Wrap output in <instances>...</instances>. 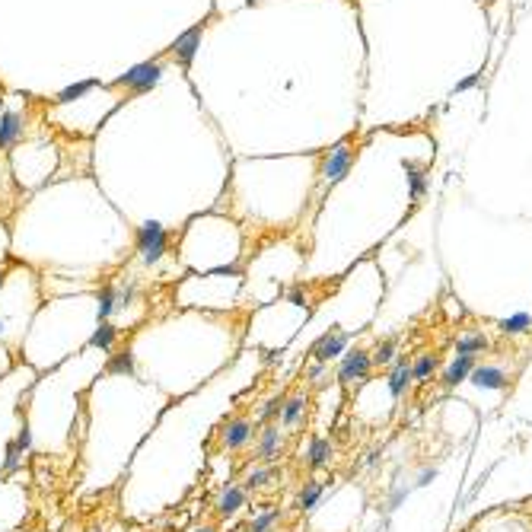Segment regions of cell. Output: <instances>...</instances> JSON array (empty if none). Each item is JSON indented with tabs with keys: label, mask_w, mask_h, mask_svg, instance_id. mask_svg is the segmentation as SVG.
Here are the masks:
<instances>
[{
	"label": "cell",
	"mask_w": 532,
	"mask_h": 532,
	"mask_svg": "<svg viewBox=\"0 0 532 532\" xmlns=\"http://www.w3.org/2000/svg\"><path fill=\"white\" fill-rule=\"evenodd\" d=\"M373 354L367 347H351L345 357L338 360V370H335V382L341 386L345 392H357L363 389L373 376Z\"/></svg>",
	"instance_id": "1"
},
{
	"label": "cell",
	"mask_w": 532,
	"mask_h": 532,
	"mask_svg": "<svg viewBox=\"0 0 532 532\" xmlns=\"http://www.w3.org/2000/svg\"><path fill=\"white\" fill-rule=\"evenodd\" d=\"M465 386H469V389H475L478 396L501 398V396H507L510 386H513V373H510L503 363H497V360H485V357H481L478 363H475L472 376L465 380ZM465 386H462V389H465Z\"/></svg>",
	"instance_id": "2"
},
{
	"label": "cell",
	"mask_w": 532,
	"mask_h": 532,
	"mask_svg": "<svg viewBox=\"0 0 532 532\" xmlns=\"http://www.w3.org/2000/svg\"><path fill=\"white\" fill-rule=\"evenodd\" d=\"M255 437H258V424L249 414H230L217 428V446L220 453H242L249 446H255Z\"/></svg>",
	"instance_id": "3"
},
{
	"label": "cell",
	"mask_w": 532,
	"mask_h": 532,
	"mask_svg": "<svg viewBox=\"0 0 532 532\" xmlns=\"http://www.w3.org/2000/svg\"><path fill=\"white\" fill-rule=\"evenodd\" d=\"M351 341H354L351 329H325L322 335L313 341V347H309V360L329 363L331 367V363H338V360L351 351Z\"/></svg>",
	"instance_id": "4"
},
{
	"label": "cell",
	"mask_w": 532,
	"mask_h": 532,
	"mask_svg": "<svg viewBox=\"0 0 532 532\" xmlns=\"http://www.w3.org/2000/svg\"><path fill=\"white\" fill-rule=\"evenodd\" d=\"M287 450V430L281 428L278 421L271 424H262L258 437H255V462L262 465H274Z\"/></svg>",
	"instance_id": "5"
},
{
	"label": "cell",
	"mask_w": 532,
	"mask_h": 532,
	"mask_svg": "<svg viewBox=\"0 0 532 532\" xmlns=\"http://www.w3.org/2000/svg\"><path fill=\"white\" fill-rule=\"evenodd\" d=\"M166 246H169V233H166L163 224L147 220V224L137 230V255H141L143 265H157L166 255Z\"/></svg>",
	"instance_id": "6"
},
{
	"label": "cell",
	"mask_w": 532,
	"mask_h": 532,
	"mask_svg": "<svg viewBox=\"0 0 532 532\" xmlns=\"http://www.w3.org/2000/svg\"><path fill=\"white\" fill-rule=\"evenodd\" d=\"M309 408H313V398H309V392H306V389H297L293 396H287V398H284L278 424L287 430V434H297V430H300L303 424H306Z\"/></svg>",
	"instance_id": "7"
},
{
	"label": "cell",
	"mask_w": 532,
	"mask_h": 532,
	"mask_svg": "<svg viewBox=\"0 0 532 532\" xmlns=\"http://www.w3.org/2000/svg\"><path fill=\"white\" fill-rule=\"evenodd\" d=\"M475 363H478V357H465V354H453L446 363H443V370H440V386L446 392H459L465 386V380L472 376V370H475Z\"/></svg>",
	"instance_id": "8"
},
{
	"label": "cell",
	"mask_w": 532,
	"mask_h": 532,
	"mask_svg": "<svg viewBox=\"0 0 532 532\" xmlns=\"http://www.w3.org/2000/svg\"><path fill=\"white\" fill-rule=\"evenodd\" d=\"M351 163H354V143L351 141L335 143L329 150V157H325V163H322V182L325 185L341 182L347 175V169H351Z\"/></svg>",
	"instance_id": "9"
},
{
	"label": "cell",
	"mask_w": 532,
	"mask_h": 532,
	"mask_svg": "<svg viewBox=\"0 0 532 532\" xmlns=\"http://www.w3.org/2000/svg\"><path fill=\"white\" fill-rule=\"evenodd\" d=\"M159 77H163V68H159L157 61H143V64H134L127 74H121L115 83L127 86V90H134V93H147L159 83Z\"/></svg>",
	"instance_id": "10"
},
{
	"label": "cell",
	"mask_w": 532,
	"mask_h": 532,
	"mask_svg": "<svg viewBox=\"0 0 532 532\" xmlns=\"http://www.w3.org/2000/svg\"><path fill=\"white\" fill-rule=\"evenodd\" d=\"M386 389H389V396L396 398V402H402V398L408 396V392L414 389V376H412V360L402 354V357L392 363L389 370H386Z\"/></svg>",
	"instance_id": "11"
},
{
	"label": "cell",
	"mask_w": 532,
	"mask_h": 532,
	"mask_svg": "<svg viewBox=\"0 0 532 532\" xmlns=\"http://www.w3.org/2000/svg\"><path fill=\"white\" fill-rule=\"evenodd\" d=\"M303 462H306V469H313V472H322V469H329V465L335 462V443H331L325 434H313V437L306 440Z\"/></svg>",
	"instance_id": "12"
},
{
	"label": "cell",
	"mask_w": 532,
	"mask_h": 532,
	"mask_svg": "<svg viewBox=\"0 0 532 532\" xmlns=\"http://www.w3.org/2000/svg\"><path fill=\"white\" fill-rule=\"evenodd\" d=\"M246 497H249L246 487H242V485H233V481H226V485L220 487L217 501H214V513H217L220 519H233L242 507H246Z\"/></svg>",
	"instance_id": "13"
},
{
	"label": "cell",
	"mask_w": 532,
	"mask_h": 532,
	"mask_svg": "<svg viewBox=\"0 0 532 532\" xmlns=\"http://www.w3.org/2000/svg\"><path fill=\"white\" fill-rule=\"evenodd\" d=\"M491 351V338L481 329H465L453 338V354H465V357H485Z\"/></svg>",
	"instance_id": "14"
},
{
	"label": "cell",
	"mask_w": 532,
	"mask_h": 532,
	"mask_svg": "<svg viewBox=\"0 0 532 532\" xmlns=\"http://www.w3.org/2000/svg\"><path fill=\"white\" fill-rule=\"evenodd\" d=\"M412 376H414V386H430V382L440 376V354L418 351L412 357Z\"/></svg>",
	"instance_id": "15"
},
{
	"label": "cell",
	"mask_w": 532,
	"mask_h": 532,
	"mask_svg": "<svg viewBox=\"0 0 532 532\" xmlns=\"http://www.w3.org/2000/svg\"><path fill=\"white\" fill-rule=\"evenodd\" d=\"M325 481L322 478H306L300 487H297V497H293V507L300 510V513H313L319 503H322V497H325Z\"/></svg>",
	"instance_id": "16"
},
{
	"label": "cell",
	"mask_w": 532,
	"mask_h": 532,
	"mask_svg": "<svg viewBox=\"0 0 532 532\" xmlns=\"http://www.w3.org/2000/svg\"><path fill=\"white\" fill-rule=\"evenodd\" d=\"M29 450H32V437L29 430H19V434L13 437V440L7 443V459H3V469L7 472H16V469H23L26 459H29Z\"/></svg>",
	"instance_id": "17"
},
{
	"label": "cell",
	"mask_w": 532,
	"mask_h": 532,
	"mask_svg": "<svg viewBox=\"0 0 532 532\" xmlns=\"http://www.w3.org/2000/svg\"><path fill=\"white\" fill-rule=\"evenodd\" d=\"M278 469L274 465H262V462H255L246 469V475H242V487L246 491H265V487H271L274 481H278Z\"/></svg>",
	"instance_id": "18"
},
{
	"label": "cell",
	"mask_w": 532,
	"mask_h": 532,
	"mask_svg": "<svg viewBox=\"0 0 532 532\" xmlns=\"http://www.w3.org/2000/svg\"><path fill=\"white\" fill-rule=\"evenodd\" d=\"M370 354H373V367L389 370L392 363L402 357V341H398V335H386V338H380V341H376V347Z\"/></svg>",
	"instance_id": "19"
},
{
	"label": "cell",
	"mask_w": 532,
	"mask_h": 532,
	"mask_svg": "<svg viewBox=\"0 0 532 532\" xmlns=\"http://www.w3.org/2000/svg\"><path fill=\"white\" fill-rule=\"evenodd\" d=\"M497 335H503V338H526V335H532V313H529V309H519V313L501 319V322H497Z\"/></svg>",
	"instance_id": "20"
},
{
	"label": "cell",
	"mask_w": 532,
	"mask_h": 532,
	"mask_svg": "<svg viewBox=\"0 0 532 532\" xmlns=\"http://www.w3.org/2000/svg\"><path fill=\"white\" fill-rule=\"evenodd\" d=\"M198 48H201V26L182 32V36L175 38L173 52H175V58H179L182 64H191V61H195V54H198Z\"/></svg>",
	"instance_id": "21"
},
{
	"label": "cell",
	"mask_w": 532,
	"mask_h": 532,
	"mask_svg": "<svg viewBox=\"0 0 532 532\" xmlns=\"http://www.w3.org/2000/svg\"><path fill=\"white\" fill-rule=\"evenodd\" d=\"M19 134H23V121H19V115L3 112V121H0V150L13 147V143L19 141Z\"/></svg>",
	"instance_id": "22"
},
{
	"label": "cell",
	"mask_w": 532,
	"mask_h": 532,
	"mask_svg": "<svg viewBox=\"0 0 532 532\" xmlns=\"http://www.w3.org/2000/svg\"><path fill=\"white\" fill-rule=\"evenodd\" d=\"M105 373H109V376H134L137 373L134 354H131V351L112 354V357H109V363H105Z\"/></svg>",
	"instance_id": "23"
},
{
	"label": "cell",
	"mask_w": 532,
	"mask_h": 532,
	"mask_svg": "<svg viewBox=\"0 0 532 532\" xmlns=\"http://www.w3.org/2000/svg\"><path fill=\"white\" fill-rule=\"evenodd\" d=\"M115 341H118V329H115L112 322H99V329L93 331V338H90V345L96 347L99 354H109L115 347Z\"/></svg>",
	"instance_id": "24"
},
{
	"label": "cell",
	"mask_w": 532,
	"mask_h": 532,
	"mask_svg": "<svg viewBox=\"0 0 532 532\" xmlns=\"http://www.w3.org/2000/svg\"><path fill=\"white\" fill-rule=\"evenodd\" d=\"M405 173H408V198L418 204L421 198L428 195V173H424V169H418V166H412V163L405 166Z\"/></svg>",
	"instance_id": "25"
},
{
	"label": "cell",
	"mask_w": 532,
	"mask_h": 532,
	"mask_svg": "<svg viewBox=\"0 0 532 532\" xmlns=\"http://www.w3.org/2000/svg\"><path fill=\"white\" fill-rule=\"evenodd\" d=\"M281 523V510L278 507H268L262 513H255L249 519V532H274V526Z\"/></svg>",
	"instance_id": "26"
},
{
	"label": "cell",
	"mask_w": 532,
	"mask_h": 532,
	"mask_svg": "<svg viewBox=\"0 0 532 532\" xmlns=\"http://www.w3.org/2000/svg\"><path fill=\"white\" fill-rule=\"evenodd\" d=\"M281 405H284V398H265L262 405L255 408V424H271V421L281 418Z\"/></svg>",
	"instance_id": "27"
},
{
	"label": "cell",
	"mask_w": 532,
	"mask_h": 532,
	"mask_svg": "<svg viewBox=\"0 0 532 532\" xmlns=\"http://www.w3.org/2000/svg\"><path fill=\"white\" fill-rule=\"evenodd\" d=\"M329 370H331L329 363H315V360H309V367L303 370V380H306V386H313V389H322Z\"/></svg>",
	"instance_id": "28"
},
{
	"label": "cell",
	"mask_w": 532,
	"mask_h": 532,
	"mask_svg": "<svg viewBox=\"0 0 532 532\" xmlns=\"http://www.w3.org/2000/svg\"><path fill=\"white\" fill-rule=\"evenodd\" d=\"M96 83L99 80H83V83H74V86H68V90H61L58 93V102H74V99L86 96L90 90H96Z\"/></svg>",
	"instance_id": "29"
},
{
	"label": "cell",
	"mask_w": 532,
	"mask_h": 532,
	"mask_svg": "<svg viewBox=\"0 0 532 532\" xmlns=\"http://www.w3.org/2000/svg\"><path fill=\"white\" fill-rule=\"evenodd\" d=\"M478 80H481V74H472V77H465V80H459V83H456V93L475 90V86H478Z\"/></svg>",
	"instance_id": "30"
},
{
	"label": "cell",
	"mask_w": 532,
	"mask_h": 532,
	"mask_svg": "<svg viewBox=\"0 0 532 532\" xmlns=\"http://www.w3.org/2000/svg\"><path fill=\"white\" fill-rule=\"evenodd\" d=\"M188 532H217V529H214V526H210V523H201V526H191V529H188Z\"/></svg>",
	"instance_id": "31"
},
{
	"label": "cell",
	"mask_w": 532,
	"mask_h": 532,
	"mask_svg": "<svg viewBox=\"0 0 532 532\" xmlns=\"http://www.w3.org/2000/svg\"><path fill=\"white\" fill-rule=\"evenodd\" d=\"M0 335H3V319H0Z\"/></svg>",
	"instance_id": "32"
}]
</instances>
